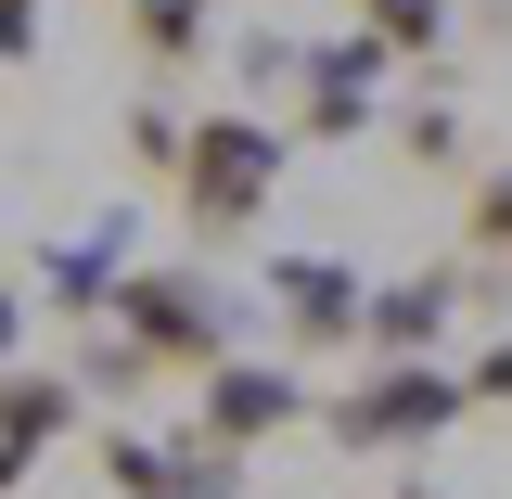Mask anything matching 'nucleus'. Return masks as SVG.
<instances>
[{"label": "nucleus", "mask_w": 512, "mask_h": 499, "mask_svg": "<svg viewBox=\"0 0 512 499\" xmlns=\"http://www.w3.org/2000/svg\"><path fill=\"white\" fill-rule=\"evenodd\" d=\"M461 256H512V167H487L461 192Z\"/></svg>", "instance_id": "2eb2a0df"}, {"label": "nucleus", "mask_w": 512, "mask_h": 499, "mask_svg": "<svg viewBox=\"0 0 512 499\" xmlns=\"http://www.w3.org/2000/svg\"><path fill=\"white\" fill-rule=\"evenodd\" d=\"M128 231H141V218H90L64 256H39V295H52V320H64V333L116 308V282H128Z\"/></svg>", "instance_id": "9d476101"}, {"label": "nucleus", "mask_w": 512, "mask_h": 499, "mask_svg": "<svg viewBox=\"0 0 512 499\" xmlns=\"http://www.w3.org/2000/svg\"><path fill=\"white\" fill-rule=\"evenodd\" d=\"M448 320H461V269H410V282H372L359 346H372V359H436Z\"/></svg>", "instance_id": "1a4fd4ad"}, {"label": "nucleus", "mask_w": 512, "mask_h": 499, "mask_svg": "<svg viewBox=\"0 0 512 499\" xmlns=\"http://www.w3.org/2000/svg\"><path fill=\"white\" fill-rule=\"evenodd\" d=\"M256 282H269V308H282V346H295V359H346L359 320H372L359 256H269Z\"/></svg>", "instance_id": "39448f33"}, {"label": "nucleus", "mask_w": 512, "mask_h": 499, "mask_svg": "<svg viewBox=\"0 0 512 499\" xmlns=\"http://www.w3.org/2000/svg\"><path fill=\"white\" fill-rule=\"evenodd\" d=\"M64 372H77V397H103V410H128V397H141V346H128L116 320H77V359H64Z\"/></svg>", "instance_id": "f8f14e48"}, {"label": "nucleus", "mask_w": 512, "mask_h": 499, "mask_svg": "<svg viewBox=\"0 0 512 499\" xmlns=\"http://www.w3.org/2000/svg\"><path fill=\"white\" fill-rule=\"evenodd\" d=\"M128 39H141V64H192L218 26H205V0H128Z\"/></svg>", "instance_id": "ddd939ff"}, {"label": "nucleus", "mask_w": 512, "mask_h": 499, "mask_svg": "<svg viewBox=\"0 0 512 499\" xmlns=\"http://www.w3.org/2000/svg\"><path fill=\"white\" fill-rule=\"evenodd\" d=\"M461 397H474V410H512V333H500V346H474V359H461Z\"/></svg>", "instance_id": "f3484780"}, {"label": "nucleus", "mask_w": 512, "mask_h": 499, "mask_svg": "<svg viewBox=\"0 0 512 499\" xmlns=\"http://www.w3.org/2000/svg\"><path fill=\"white\" fill-rule=\"evenodd\" d=\"M282 154H295V128H269V116H192L180 141V231L192 244H244L256 218H269V192H282Z\"/></svg>", "instance_id": "f257e3e1"}, {"label": "nucleus", "mask_w": 512, "mask_h": 499, "mask_svg": "<svg viewBox=\"0 0 512 499\" xmlns=\"http://www.w3.org/2000/svg\"><path fill=\"white\" fill-rule=\"evenodd\" d=\"M397 499H448V487H397Z\"/></svg>", "instance_id": "aec40b11"}, {"label": "nucleus", "mask_w": 512, "mask_h": 499, "mask_svg": "<svg viewBox=\"0 0 512 499\" xmlns=\"http://www.w3.org/2000/svg\"><path fill=\"white\" fill-rule=\"evenodd\" d=\"M39 26H52V0H0V64H39Z\"/></svg>", "instance_id": "a211bd4d"}, {"label": "nucleus", "mask_w": 512, "mask_h": 499, "mask_svg": "<svg viewBox=\"0 0 512 499\" xmlns=\"http://www.w3.org/2000/svg\"><path fill=\"white\" fill-rule=\"evenodd\" d=\"M13 346H26V295H13V269H0V372H13Z\"/></svg>", "instance_id": "6ab92c4d"}, {"label": "nucleus", "mask_w": 512, "mask_h": 499, "mask_svg": "<svg viewBox=\"0 0 512 499\" xmlns=\"http://www.w3.org/2000/svg\"><path fill=\"white\" fill-rule=\"evenodd\" d=\"M308 410H320L308 372H295V359H244V346H231L218 372L192 384V436H205V448H231V461H256L269 436H295Z\"/></svg>", "instance_id": "20e7f679"}, {"label": "nucleus", "mask_w": 512, "mask_h": 499, "mask_svg": "<svg viewBox=\"0 0 512 499\" xmlns=\"http://www.w3.org/2000/svg\"><path fill=\"white\" fill-rule=\"evenodd\" d=\"M384 39H359V26H333V39H320L308 52V77H295V141H359V128H384Z\"/></svg>", "instance_id": "423d86ee"}, {"label": "nucleus", "mask_w": 512, "mask_h": 499, "mask_svg": "<svg viewBox=\"0 0 512 499\" xmlns=\"http://www.w3.org/2000/svg\"><path fill=\"white\" fill-rule=\"evenodd\" d=\"M180 141H192L180 103H154V90L128 103V167H141V180H180Z\"/></svg>", "instance_id": "4468645a"}, {"label": "nucleus", "mask_w": 512, "mask_h": 499, "mask_svg": "<svg viewBox=\"0 0 512 499\" xmlns=\"http://www.w3.org/2000/svg\"><path fill=\"white\" fill-rule=\"evenodd\" d=\"M103 320L141 346V372H154V384H205L218 359H231V295H218L205 269H128Z\"/></svg>", "instance_id": "f03ea898"}, {"label": "nucleus", "mask_w": 512, "mask_h": 499, "mask_svg": "<svg viewBox=\"0 0 512 499\" xmlns=\"http://www.w3.org/2000/svg\"><path fill=\"white\" fill-rule=\"evenodd\" d=\"M77 423H90L77 372H64V359H13V372H0V499L26 487V474L52 461V436H77Z\"/></svg>", "instance_id": "6e6552de"}, {"label": "nucleus", "mask_w": 512, "mask_h": 499, "mask_svg": "<svg viewBox=\"0 0 512 499\" xmlns=\"http://www.w3.org/2000/svg\"><path fill=\"white\" fill-rule=\"evenodd\" d=\"M461 410H474V397H461L448 359H372V372L320 410V436L333 448H423V436H448Z\"/></svg>", "instance_id": "7ed1b4c3"}, {"label": "nucleus", "mask_w": 512, "mask_h": 499, "mask_svg": "<svg viewBox=\"0 0 512 499\" xmlns=\"http://www.w3.org/2000/svg\"><path fill=\"white\" fill-rule=\"evenodd\" d=\"M397 154H410V167H461V103H410V116H397Z\"/></svg>", "instance_id": "dca6fc26"}, {"label": "nucleus", "mask_w": 512, "mask_h": 499, "mask_svg": "<svg viewBox=\"0 0 512 499\" xmlns=\"http://www.w3.org/2000/svg\"><path fill=\"white\" fill-rule=\"evenodd\" d=\"M90 461H103V487H116V499H231V487H244L231 448H205V436H141V423H103Z\"/></svg>", "instance_id": "0eeeda50"}, {"label": "nucleus", "mask_w": 512, "mask_h": 499, "mask_svg": "<svg viewBox=\"0 0 512 499\" xmlns=\"http://www.w3.org/2000/svg\"><path fill=\"white\" fill-rule=\"evenodd\" d=\"M346 26H359V39H384L397 64H436L461 13H448V0H346Z\"/></svg>", "instance_id": "9b49d317"}]
</instances>
